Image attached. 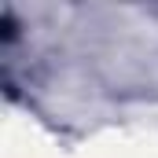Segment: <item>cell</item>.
Masks as SVG:
<instances>
[{
	"instance_id": "6da1fadb",
	"label": "cell",
	"mask_w": 158,
	"mask_h": 158,
	"mask_svg": "<svg viewBox=\"0 0 158 158\" xmlns=\"http://www.w3.org/2000/svg\"><path fill=\"white\" fill-rule=\"evenodd\" d=\"M0 26H4V44H11V40H15V33H19V26H15V15H11L7 7L0 11Z\"/></svg>"
}]
</instances>
